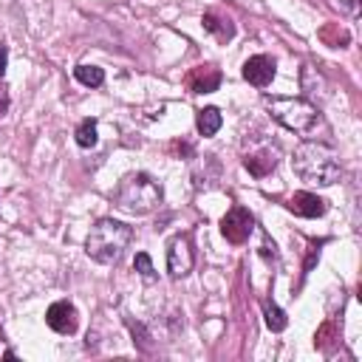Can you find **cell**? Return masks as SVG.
I'll use <instances>...</instances> for the list:
<instances>
[{"label":"cell","instance_id":"obj_17","mask_svg":"<svg viewBox=\"0 0 362 362\" xmlns=\"http://www.w3.org/2000/svg\"><path fill=\"white\" fill-rule=\"evenodd\" d=\"M133 266H136V272L150 283V280H156V269H153V263H150V257H147V252H139L136 255V260H133Z\"/></svg>","mask_w":362,"mask_h":362},{"label":"cell","instance_id":"obj_14","mask_svg":"<svg viewBox=\"0 0 362 362\" xmlns=\"http://www.w3.org/2000/svg\"><path fill=\"white\" fill-rule=\"evenodd\" d=\"M74 76H76L82 85H88V88H99V85L105 82V71L96 68V65H76V68H74Z\"/></svg>","mask_w":362,"mask_h":362},{"label":"cell","instance_id":"obj_9","mask_svg":"<svg viewBox=\"0 0 362 362\" xmlns=\"http://www.w3.org/2000/svg\"><path fill=\"white\" fill-rule=\"evenodd\" d=\"M286 206H288L294 215H300V218H320V215L328 209L325 201H322L320 195H314V192H294Z\"/></svg>","mask_w":362,"mask_h":362},{"label":"cell","instance_id":"obj_6","mask_svg":"<svg viewBox=\"0 0 362 362\" xmlns=\"http://www.w3.org/2000/svg\"><path fill=\"white\" fill-rule=\"evenodd\" d=\"M192 246H189V240L184 238V235H178V238H173L170 240V249H167V272L173 274V277H184V274H189L192 272Z\"/></svg>","mask_w":362,"mask_h":362},{"label":"cell","instance_id":"obj_7","mask_svg":"<svg viewBox=\"0 0 362 362\" xmlns=\"http://www.w3.org/2000/svg\"><path fill=\"white\" fill-rule=\"evenodd\" d=\"M45 322H48L57 334H74L76 325H79V317H76V308H74L68 300H57V303L45 311Z\"/></svg>","mask_w":362,"mask_h":362},{"label":"cell","instance_id":"obj_11","mask_svg":"<svg viewBox=\"0 0 362 362\" xmlns=\"http://www.w3.org/2000/svg\"><path fill=\"white\" fill-rule=\"evenodd\" d=\"M243 167H246L252 175L263 178V175H269V173L277 167V153H274L272 147H266V150H260V153H252V156L243 158Z\"/></svg>","mask_w":362,"mask_h":362},{"label":"cell","instance_id":"obj_5","mask_svg":"<svg viewBox=\"0 0 362 362\" xmlns=\"http://www.w3.org/2000/svg\"><path fill=\"white\" fill-rule=\"evenodd\" d=\"M252 226H255V218L249 209L243 206H232L223 218H221V235L229 240V243H243L249 235H252Z\"/></svg>","mask_w":362,"mask_h":362},{"label":"cell","instance_id":"obj_1","mask_svg":"<svg viewBox=\"0 0 362 362\" xmlns=\"http://www.w3.org/2000/svg\"><path fill=\"white\" fill-rule=\"evenodd\" d=\"M291 167L303 181L317 184V187H331L342 175L337 153L320 141H303L291 156Z\"/></svg>","mask_w":362,"mask_h":362},{"label":"cell","instance_id":"obj_12","mask_svg":"<svg viewBox=\"0 0 362 362\" xmlns=\"http://www.w3.org/2000/svg\"><path fill=\"white\" fill-rule=\"evenodd\" d=\"M221 124H223V116L218 107H201L195 116V127L201 136H215L221 130Z\"/></svg>","mask_w":362,"mask_h":362},{"label":"cell","instance_id":"obj_4","mask_svg":"<svg viewBox=\"0 0 362 362\" xmlns=\"http://www.w3.org/2000/svg\"><path fill=\"white\" fill-rule=\"evenodd\" d=\"M266 107L272 110V116L294 130V133H308L314 124H317V107L305 99H283V96H269L266 99Z\"/></svg>","mask_w":362,"mask_h":362},{"label":"cell","instance_id":"obj_10","mask_svg":"<svg viewBox=\"0 0 362 362\" xmlns=\"http://www.w3.org/2000/svg\"><path fill=\"white\" fill-rule=\"evenodd\" d=\"M187 82H189L192 93H212V90H218V85H221V71L212 68V65H201V68H195V71L189 74Z\"/></svg>","mask_w":362,"mask_h":362},{"label":"cell","instance_id":"obj_2","mask_svg":"<svg viewBox=\"0 0 362 362\" xmlns=\"http://www.w3.org/2000/svg\"><path fill=\"white\" fill-rule=\"evenodd\" d=\"M130 238H133V229L127 223L113 221V218H102L90 226L88 240H85V252L96 263H116L124 255Z\"/></svg>","mask_w":362,"mask_h":362},{"label":"cell","instance_id":"obj_16","mask_svg":"<svg viewBox=\"0 0 362 362\" xmlns=\"http://www.w3.org/2000/svg\"><path fill=\"white\" fill-rule=\"evenodd\" d=\"M266 325H269L272 331H283V328L288 325L286 311H283V308H277L274 303H266Z\"/></svg>","mask_w":362,"mask_h":362},{"label":"cell","instance_id":"obj_13","mask_svg":"<svg viewBox=\"0 0 362 362\" xmlns=\"http://www.w3.org/2000/svg\"><path fill=\"white\" fill-rule=\"evenodd\" d=\"M204 28L209 31V34H215L221 42H226V40H232V34H235V25L229 23V20H223V17H218V14H204Z\"/></svg>","mask_w":362,"mask_h":362},{"label":"cell","instance_id":"obj_19","mask_svg":"<svg viewBox=\"0 0 362 362\" xmlns=\"http://www.w3.org/2000/svg\"><path fill=\"white\" fill-rule=\"evenodd\" d=\"M339 3H342L348 11H356V0H339Z\"/></svg>","mask_w":362,"mask_h":362},{"label":"cell","instance_id":"obj_15","mask_svg":"<svg viewBox=\"0 0 362 362\" xmlns=\"http://www.w3.org/2000/svg\"><path fill=\"white\" fill-rule=\"evenodd\" d=\"M74 136H76L79 147H93L96 144V119H82Z\"/></svg>","mask_w":362,"mask_h":362},{"label":"cell","instance_id":"obj_8","mask_svg":"<svg viewBox=\"0 0 362 362\" xmlns=\"http://www.w3.org/2000/svg\"><path fill=\"white\" fill-rule=\"evenodd\" d=\"M243 79L255 88H266L272 79H274V59L266 57V54H257V57H249L243 62Z\"/></svg>","mask_w":362,"mask_h":362},{"label":"cell","instance_id":"obj_18","mask_svg":"<svg viewBox=\"0 0 362 362\" xmlns=\"http://www.w3.org/2000/svg\"><path fill=\"white\" fill-rule=\"evenodd\" d=\"M6 62H8V48L0 42V79H3V74H6Z\"/></svg>","mask_w":362,"mask_h":362},{"label":"cell","instance_id":"obj_3","mask_svg":"<svg viewBox=\"0 0 362 362\" xmlns=\"http://www.w3.org/2000/svg\"><path fill=\"white\" fill-rule=\"evenodd\" d=\"M161 204V184L147 173H130L116 189V206L130 215H147Z\"/></svg>","mask_w":362,"mask_h":362}]
</instances>
